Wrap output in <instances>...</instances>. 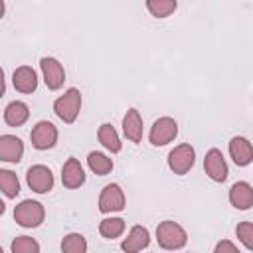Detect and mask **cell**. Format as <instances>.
<instances>
[{"mask_svg": "<svg viewBox=\"0 0 253 253\" xmlns=\"http://www.w3.org/2000/svg\"><path fill=\"white\" fill-rule=\"evenodd\" d=\"M156 239L158 245L164 249H182L188 241V235L180 223L166 219L156 227Z\"/></svg>", "mask_w": 253, "mask_h": 253, "instance_id": "obj_1", "label": "cell"}, {"mask_svg": "<svg viewBox=\"0 0 253 253\" xmlns=\"http://www.w3.org/2000/svg\"><path fill=\"white\" fill-rule=\"evenodd\" d=\"M79 109H81V93H79V89H75V87L67 89V91H65L61 97H57L55 103H53L55 115H57L63 123H67V125H71V123L77 119Z\"/></svg>", "mask_w": 253, "mask_h": 253, "instance_id": "obj_2", "label": "cell"}, {"mask_svg": "<svg viewBox=\"0 0 253 253\" xmlns=\"http://www.w3.org/2000/svg\"><path fill=\"white\" fill-rule=\"evenodd\" d=\"M43 215H45L43 206L34 200H24L14 210V219L22 227H38L43 221Z\"/></svg>", "mask_w": 253, "mask_h": 253, "instance_id": "obj_3", "label": "cell"}, {"mask_svg": "<svg viewBox=\"0 0 253 253\" xmlns=\"http://www.w3.org/2000/svg\"><path fill=\"white\" fill-rule=\"evenodd\" d=\"M196 162V152L190 144H178L176 148L170 150L168 154V166L174 174H186L190 172V168L194 166Z\"/></svg>", "mask_w": 253, "mask_h": 253, "instance_id": "obj_4", "label": "cell"}, {"mask_svg": "<svg viewBox=\"0 0 253 253\" xmlns=\"http://www.w3.org/2000/svg\"><path fill=\"white\" fill-rule=\"evenodd\" d=\"M176 134H178V123L172 117H160L158 121H154L150 128V142L154 146H164L170 140H174Z\"/></svg>", "mask_w": 253, "mask_h": 253, "instance_id": "obj_5", "label": "cell"}, {"mask_svg": "<svg viewBox=\"0 0 253 253\" xmlns=\"http://www.w3.org/2000/svg\"><path fill=\"white\" fill-rule=\"evenodd\" d=\"M32 144L38 150H47L57 142V128L49 123V121H40L34 128H32Z\"/></svg>", "mask_w": 253, "mask_h": 253, "instance_id": "obj_6", "label": "cell"}, {"mask_svg": "<svg viewBox=\"0 0 253 253\" xmlns=\"http://www.w3.org/2000/svg\"><path fill=\"white\" fill-rule=\"evenodd\" d=\"M26 180H28V186L38 194H45L53 188V174L47 166H42V164L32 166L26 174Z\"/></svg>", "mask_w": 253, "mask_h": 253, "instance_id": "obj_7", "label": "cell"}, {"mask_svg": "<svg viewBox=\"0 0 253 253\" xmlns=\"http://www.w3.org/2000/svg\"><path fill=\"white\" fill-rule=\"evenodd\" d=\"M125 208V194L119 184H107L99 196V210L103 213L121 211Z\"/></svg>", "mask_w": 253, "mask_h": 253, "instance_id": "obj_8", "label": "cell"}, {"mask_svg": "<svg viewBox=\"0 0 253 253\" xmlns=\"http://www.w3.org/2000/svg\"><path fill=\"white\" fill-rule=\"evenodd\" d=\"M40 67H42V73H43V81L47 85V89L51 91H57L63 81H65V71L61 67V63L55 59V57H43L40 61Z\"/></svg>", "mask_w": 253, "mask_h": 253, "instance_id": "obj_9", "label": "cell"}, {"mask_svg": "<svg viewBox=\"0 0 253 253\" xmlns=\"http://www.w3.org/2000/svg\"><path fill=\"white\" fill-rule=\"evenodd\" d=\"M204 170L213 182H223L227 178V164H225L221 150H217V148L208 150V154L204 158Z\"/></svg>", "mask_w": 253, "mask_h": 253, "instance_id": "obj_10", "label": "cell"}, {"mask_svg": "<svg viewBox=\"0 0 253 253\" xmlns=\"http://www.w3.org/2000/svg\"><path fill=\"white\" fill-rule=\"evenodd\" d=\"M24 154V144L14 134H2L0 136V160L4 162H20Z\"/></svg>", "mask_w": 253, "mask_h": 253, "instance_id": "obj_11", "label": "cell"}, {"mask_svg": "<svg viewBox=\"0 0 253 253\" xmlns=\"http://www.w3.org/2000/svg\"><path fill=\"white\" fill-rule=\"evenodd\" d=\"M61 182L69 190L79 188L85 182V172L77 158H67V162L63 164V170H61Z\"/></svg>", "mask_w": 253, "mask_h": 253, "instance_id": "obj_12", "label": "cell"}, {"mask_svg": "<svg viewBox=\"0 0 253 253\" xmlns=\"http://www.w3.org/2000/svg\"><path fill=\"white\" fill-rule=\"evenodd\" d=\"M229 154L237 166H247L253 160V146L243 136H233L229 140Z\"/></svg>", "mask_w": 253, "mask_h": 253, "instance_id": "obj_13", "label": "cell"}, {"mask_svg": "<svg viewBox=\"0 0 253 253\" xmlns=\"http://www.w3.org/2000/svg\"><path fill=\"white\" fill-rule=\"evenodd\" d=\"M229 202L237 210H249L253 206V188L247 182H235L229 190Z\"/></svg>", "mask_w": 253, "mask_h": 253, "instance_id": "obj_14", "label": "cell"}, {"mask_svg": "<svg viewBox=\"0 0 253 253\" xmlns=\"http://www.w3.org/2000/svg\"><path fill=\"white\" fill-rule=\"evenodd\" d=\"M12 83H14V87H16L20 93H34L36 87H38V75H36V71H34L32 67L22 65V67H18V69L14 71Z\"/></svg>", "mask_w": 253, "mask_h": 253, "instance_id": "obj_15", "label": "cell"}, {"mask_svg": "<svg viewBox=\"0 0 253 253\" xmlns=\"http://www.w3.org/2000/svg\"><path fill=\"white\" fill-rule=\"evenodd\" d=\"M123 132L130 142H140L142 140V119L136 109H128L125 119H123Z\"/></svg>", "mask_w": 253, "mask_h": 253, "instance_id": "obj_16", "label": "cell"}, {"mask_svg": "<svg viewBox=\"0 0 253 253\" xmlns=\"http://www.w3.org/2000/svg\"><path fill=\"white\" fill-rule=\"evenodd\" d=\"M150 243V235H148V229L142 227V225H134L128 233V237L123 241V249L126 253H134V251H140V249H146Z\"/></svg>", "mask_w": 253, "mask_h": 253, "instance_id": "obj_17", "label": "cell"}, {"mask_svg": "<svg viewBox=\"0 0 253 253\" xmlns=\"http://www.w3.org/2000/svg\"><path fill=\"white\" fill-rule=\"evenodd\" d=\"M30 117V111H28V105L22 103V101H12L6 109H4V121L6 125L10 126H22Z\"/></svg>", "mask_w": 253, "mask_h": 253, "instance_id": "obj_18", "label": "cell"}, {"mask_svg": "<svg viewBox=\"0 0 253 253\" xmlns=\"http://www.w3.org/2000/svg\"><path fill=\"white\" fill-rule=\"evenodd\" d=\"M97 136H99V142H101L107 150H111V152H119L121 146H123V144H121V138H119V134H117V130H115L113 125H109V123H105V125L99 126Z\"/></svg>", "mask_w": 253, "mask_h": 253, "instance_id": "obj_19", "label": "cell"}, {"mask_svg": "<svg viewBox=\"0 0 253 253\" xmlns=\"http://www.w3.org/2000/svg\"><path fill=\"white\" fill-rule=\"evenodd\" d=\"M87 164H89L91 172H95L99 176H105V174H109L113 170V160L109 156H105L103 152H89Z\"/></svg>", "mask_w": 253, "mask_h": 253, "instance_id": "obj_20", "label": "cell"}, {"mask_svg": "<svg viewBox=\"0 0 253 253\" xmlns=\"http://www.w3.org/2000/svg\"><path fill=\"white\" fill-rule=\"evenodd\" d=\"M0 188L6 198H16L20 194V182L18 176L10 170H0Z\"/></svg>", "mask_w": 253, "mask_h": 253, "instance_id": "obj_21", "label": "cell"}, {"mask_svg": "<svg viewBox=\"0 0 253 253\" xmlns=\"http://www.w3.org/2000/svg\"><path fill=\"white\" fill-rule=\"evenodd\" d=\"M99 231H101V235L105 239H115V237H119L125 231V219H121V217H107V219L101 221Z\"/></svg>", "mask_w": 253, "mask_h": 253, "instance_id": "obj_22", "label": "cell"}, {"mask_svg": "<svg viewBox=\"0 0 253 253\" xmlns=\"http://www.w3.org/2000/svg\"><path fill=\"white\" fill-rule=\"evenodd\" d=\"M61 251L63 253H85L87 251V241L81 233H69L61 241Z\"/></svg>", "mask_w": 253, "mask_h": 253, "instance_id": "obj_23", "label": "cell"}, {"mask_svg": "<svg viewBox=\"0 0 253 253\" xmlns=\"http://www.w3.org/2000/svg\"><path fill=\"white\" fill-rule=\"evenodd\" d=\"M146 8L156 18H166L176 10V0H146Z\"/></svg>", "mask_w": 253, "mask_h": 253, "instance_id": "obj_24", "label": "cell"}, {"mask_svg": "<svg viewBox=\"0 0 253 253\" xmlns=\"http://www.w3.org/2000/svg\"><path fill=\"white\" fill-rule=\"evenodd\" d=\"M12 251L14 253H38L40 251V243L34 237L28 235H20L12 241Z\"/></svg>", "mask_w": 253, "mask_h": 253, "instance_id": "obj_25", "label": "cell"}, {"mask_svg": "<svg viewBox=\"0 0 253 253\" xmlns=\"http://www.w3.org/2000/svg\"><path fill=\"white\" fill-rule=\"evenodd\" d=\"M235 233H237L239 241H241L249 251H253V223L241 221V223L235 227Z\"/></svg>", "mask_w": 253, "mask_h": 253, "instance_id": "obj_26", "label": "cell"}, {"mask_svg": "<svg viewBox=\"0 0 253 253\" xmlns=\"http://www.w3.org/2000/svg\"><path fill=\"white\" fill-rule=\"evenodd\" d=\"M215 253H239V249L231 241H219L215 245Z\"/></svg>", "mask_w": 253, "mask_h": 253, "instance_id": "obj_27", "label": "cell"}]
</instances>
